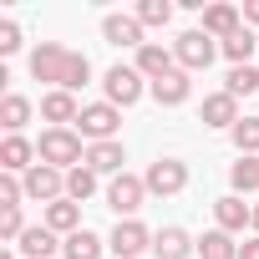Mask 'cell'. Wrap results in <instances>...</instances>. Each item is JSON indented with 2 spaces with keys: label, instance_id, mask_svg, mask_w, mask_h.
<instances>
[{
  "label": "cell",
  "instance_id": "cell-1",
  "mask_svg": "<svg viewBox=\"0 0 259 259\" xmlns=\"http://www.w3.org/2000/svg\"><path fill=\"white\" fill-rule=\"evenodd\" d=\"M31 76H36V81H51L56 92H76V87H87L92 61H87L81 51H66L61 41H41V46L31 51Z\"/></svg>",
  "mask_w": 259,
  "mask_h": 259
},
{
  "label": "cell",
  "instance_id": "cell-2",
  "mask_svg": "<svg viewBox=\"0 0 259 259\" xmlns=\"http://www.w3.org/2000/svg\"><path fill=\"white\" fill-rule=\"evenodd\" d=\"M36 158H41L46 168H61V173L81 168V163H87V158H81V133H71V127H46L41 143H36Z\"/></svg>",
  "mask_w": 259,
  "mask_h": 259
},
{
  "label": "cell",
  "instance_id": "cell-3",
  "mask_svg": "<svg viewBox=\"0 0 259 259\" xmlns=\"http://www.w3.org/2000/svg\"><path fill=\"white\" fill-rule=\"evenodd\" d=\"M117 127H122V112H117L112 102H92V107H81V117H76V133L92 138V143H117Z\"/></svg>",
  "mask_w": 259,
  "mask_h": 259
},
{
  "label": "cell",
  "instance_id": "cell-4",
  "mask_svg": "<svg viewBox=\"0 0 259 259\" xmlns=\"http://www.w3.org/2000/svg\"><path fill=\"white\" fill-rule=\"evenodd\" d=\"M213 51H219V41H213V36H203V31H183V36L173 41V56H178V66H183V71H208Z\"/></svg>",
  "mask_w": 259,
  "mask_h": 259
},
{
  "label": "cell",
  "instance_id": "cell-5",
  "mask_svg": "<svg viewBox=\"0 0 259 259\" xmlns=\"http://www.w3.org/2000/svg\"><path fill=\"white\" fill-rule=\"evenodd\" d=\"M143 183H148V193L173 198V193H183V188H188V163H178V158H158V163L143 173Z\"/></svg>",
  "mask_w": 259,
  "mask_h": 259
},
{
  "label": "cell",
  "instance_id": "cell-6",
  "mask_svg": "<svg viewBox=\"0 0 259 259\" xmlns=\"http://www.w3.org/2000/svg\"><path fill=\"white\" fill-rule=\"evenodd\" d=\"M143 81H148V76H143L138 66H112V71L102 76V87H107V102H112L117 112H122V107H133V102L143 97Z\"/></svg>",
  "mask_w": 259,
  "mask_h": 259
},
{
  "label": "cell",
  "instance_id": "cell-7",
  "mask_svg": "<svg viewBox=\"0 0 259 259\" xmlns=\"http://www.w3.org/2000/svg\"><path fill=\"white\" fill-rule=\"evenodd\" d=\"M21 183H26V198H36V203H56V198H66V173H61V168L36 163Z\"/></svg>",
  "mask_w": 259,
  "mask_h": 259
},
{
  "label": "cell",
  "instance_id": "cell-8",
  "mask_svg": "<svg viewBox=\"0 0 259 259\" xmlns=\"http://www.w3.org/2000/svg\"><path fill=\"white\" fill-rule=\"evenodd\" d=\"M143 198H148V183L133 178V173H117V178L107 183V208H117V213H138Z\"/></svg>",
  "mask_w": 259,
  "mask_h": 259
},
{
  "label": "cell",
  "instance_id": "cell-9",
  "mask_svg": "<svg viewBox=\"0 0 259 259\" xmlns=\"http://www.w3.org/2000/svg\"><path fill=\"white\" fill-rule=\"evenodd\" d=\"M107 249L117 254V259H138L143 249H153V234L138 224V219H122L117 229H112V239H107Z\"/></svg>",
  "mask_w": 259,
  "mask_h": 259
},
{
  "label": "cell",
  "instance_id": "cell-10",
  "mask_svg": "<svg viewBox=\"0 0 259 259\" xmlns=\"http://www.w3.org/2000/svg\"><path fill=\"white\" fill-rule=\"evenodd\" d=\"M198 31H203V36H213V41L224 46L229 36H239V31H244V16H239L234 6H208V11H203V26H198Z\"/></svg>",
  "mask_w": 259,
  "mask_h": 259
},
{
  "label": "cell",
  "instance_id": "cell-11",
  "mask_svg": "<svg viewBox=\"0 0 259 259\" xmlns=\"http://www.w3.org/2000/svg\"><path fill=\"white\" fill-rule=\"evenodd\" d=\"M203 127H239V97H229V92H213V97H203Z\"/></svg>",
  "mask_w": 259,
  "mask_h": 259
},
{
  "label": "cell",
  "instance_id": "cell-12",
  "mask_svg": "<svg viewBox=\"0 0 259 259\" xmlns=\"http://www.w3.org/2000/svg\"><path fill=\"white\" fill-rule=\"evenodd\" d=\"M138 71H143L148 81H163V76H173V71H178V56H173L168 46H158V41H148V46L138 51Z\"/></svg>",
  "mask_w": 259,
  "mask_h": 259
},
{
  "label": "cell",
  "instance_id": "cell-13",
  "mask_svg": "<svg viewBox=\"0 0 259 259\" xmlns=\"http://www.w3.org/2000/svg\"><path fill=\"white\" fill-rule=\"evenodd\" d=\"M102 36H107V46H138V51L148 46L138 16H107V21H102Z\"/></svg>",
  "mask_w": 259,
  "mask_h": 259
},
{
  "label": "cell",
  "instance_id": "cell-14",
  "mask_svg": "<svg viewBox=\"0 0 259 259\" xmlns=\"http://www.w3.org/2000/svg\"><path fill=\"white\" fill-rule=\"evenodd\" d=\"M198 249V239H188V229H178V224H168L163 234H153V254L158 259H188Z\"/></svg>",
  "mask_w": 259,
  "mask_h": 259
},
{
  "label": "cell",
  "instance_id": "cell-15",
  "mask_svg": "<svg viewBox=\"0 0 259 259\" xmlns=\"http://www.w3.org/2000/svg\"><path fill=\"white\" fill-rule=\"evenodd\" d=\"M31 158H36V143H26L21 133L0 143V173H31V168H36Z\"/></svg>",
  "mask_w": 259,
  "mask_h": 259
},
{
  "label": "cell",
  "instance_id": "cell-16",
  "mask_svg": "<svg viewBox=\"0 0 259 259\" xmlns=\"http://www.w3.org/2000/svg\"><path fill=\"white\" fill-rule=\"evenodd\" d=\"M41 117H46L51 127H71V122L81 117V107H76L71 92H46V97H41Z\"/></svg>",
  "mask_w": 259,
  "mask_h": 259
},
{
  "label": "cell",
  "instance_id": "cell-17",
  "mask_svg": "<svg viewBox=\"0 0 259 259\" xmlns=\"http://www.w3.org/2000/svg\"><path fill=\"white\" fill-rule=\"evenodd\" d=\"M213 219H219V229H224V234H239L244 224H254V208H249L239 193H229V198H219V203H213Z\"/></svg>",
  "mask_w": 259,
  "mask_h": 259
},
{
  "label": "cell",
  "instance_id": "cell-18",
  "mask_svg": "<svg viewBox=\"0 0 259 259\" xmlns=\"http://www.w3.org/2000/svg\"><path fill=\"white\" fill-rule=\"evenodd\" d=\"M153 97H158V107H183V102L193 97V81H188V71L178 66L173 76H163V81H153Z\"/></svg>",
  "mask_w": 259,
  "mask_h": 259
},
{
  "label": "cell",
  "instance_id": "cell-19",
  "mask_svg": "<svg viewBox=\"0 0 259 259\" xmlns=\"http://www.w3.org/2000/svg\"><path fill=\"white\" fill-rule=\"evenodd\" d=\"M122 163H127V153H122V143H92L87 148V168L92 173H122Z\"/></svg>",
  "mask_w": 259,
  "mask_h": 259
},
{
  "label": "cell",
  "instance_id": "cell-20",
  "mask_svg": "<svg viewBox=\"0 0 259 259\" xmlns=\"http://www.w3.org/2000/svg\"><path fill=\"white\" fill-rule=\"evenodd\" d=\"M46 229H51V234H76V229H81V203H71V198L46 203Z\"/></svg>",
  "mask_w": 259,
  "mask_h": 259
},
{
  "label": "cell",
  "instance_id": "cell-21",
  "mask_svg": "<svg viewBox=\"0 0 259 259\" xmlns=\"http://www.w3.org/2000/svg\"><path fill=\"white\" fill-rule=\"evenodd\" d=\"M16 244H21V254H26V259H51V254L61 249V244H56V234H51L46 224H36V229H26V234H21Z\"/></svg>",
  "mask_w": 259,
  "mask_h": 259
},
{
  "label": "cell",
  "instance_id": "cell-22",
  "mask_svg": "<svg viewBox=\"0 0 259 259\" xmlns=\"http://www.w3.org/2000/svg\"><path fill=\"white\" fill-rule=\"evenodd\" d=\"M26 122H31V102H26L21 92H6V97H0V127H6V133L16 138Z\"/></svg>",
  "mask_w": 259,
  "mask_h": 259
},
{
  "label": "cell",
  "instance_id": "cell-23",
  "mask_svg": "<svg viewBox=\"0 0 259 259\" xmlns=\"http://www.w3.org/2000/svg\"><path fill=\"white\" fill-rule=\"evenodd\" d=\"M102 249H107V244H102L92 229H76V234L61 239V254H66V259H102Z\"/></svg>",
  "mask_w": 259,
  "mask_h": 259
},
{
  "label": "cell",
  "instance_id": "cell-24",
  "mask_svg": "<svg viewBox=\"0 0 259 259\" xmlns=\"http://www.w3.org/2000/svg\"><path fill=\"white\" fill-rule=\"evenodd\" d=\"M198 259H239V244H234V234H224V229H208V234L198 239Z\"/></svg>",
  "mask_w": 259,
  "mask_h": 259
},
{
  "label": "cell",
  "instance_id": "cell-25",
  "mask_svg": "<svg viewBox=\"0 0 259 259\" xmlns=\"http://www.w3.org/2000/svg\"><path fill=\"white\" fill-rule=\"evenodd\" d=\"M92 193H97V173H92L87 163L71 168V173H66V198H71V203H87Z\"/></svg>",
  "mask_w": 259,
  "mask_h": 259
},
{
  "label": "cell",
  "instance_id": "cell-26",
  "mask_svg": "<svg viewBox=\"0 0 259 259\" xmlns=\"http://www.w3.org/2000/svg\"><path fill=\"white\" fill-rule=\"evenodd\" d=\"M224 81H229V87H224L229 97H254V92H259V66H229Z\"/></svg>",
  "mask_w": 259,
  "mask_h": 259
},
{
  "label": "cell",
  "instance_id": "cell-27",
  "mask_svg": "<svg viewBox=\"0 0 259 259\" xmlns=\"http://www.w3.org/2000/svg\"><path fill=\"white\" fill-rule=\"evenodd\" d=\"M229 183H234V193H254L259 188V158H239L229 168Z\"/></svg>",
  "mask_w": 259,
  "mask_h": 259
},
{
  "label": "cell",
  "instance_id": "cell-28",
  "mask_svg": "<svg viewBox=\"0 0 259 259\" xmlns=\"http://www.w3.org/2000/svg\"><path fill=\"white\" fill-rule=\"evenodd\" d=\"M234 148H239V158H254V153H259V117H239Z\"/></svg>",
  "mask_w": 259,
  "mask_h": 259
},
{
  "label": "cell",
  "instance_id": "cell-29",
  "mask_svg": "<svg viewBox=\"0 0 259 259\" xmlns=\"http://www.w3.org/2000/svg\"><path fill=\"white\" fill-rule=\"evenodd\" d=\"M219 51H224V56H229L234 66H249V56H254V31L244 26V31H239V36H229V41H224Z\"/></svg>",
  "mask_w": 259,
  "mask_h": 259
},
{
  "label": "cell",
  "instance_id": "cell-30",
  "mask_svg": "<svg viewBox=\"0 0 259 259\" xmlns=\"http://www.w3.org/2000/svg\"><path fill=\"white\" fill-rule=\"evenodd\" d=\"M138 21H143V26H168V21H173V6H168V0H143V6H138Z\"/></svg>",
  "mask_w": 259,
  "mask_h": 259
},
{
  "label": "cell",
  "instance_id": "cell-31",
  "mask_svg": "<svg viewBox=\"0 0 259 259\" xmlns=\"http://www.w3.org/2000/svg\"><path fill=\"white\" fill-rule=\"evenodd\" d=\"M21 198H26V183L16 173H0V208H21Z\"/></svg>",
  "mask_w": 259,
  "mask_h": 259
},
{
  "label": "cell",
  "instance_id": "cell-32",
  "mask_svg": "<svg viewBox=\"0 0 259 259\" xmlns=\"http://www.w3.org/2000/svg\"><path fill=\"white\" fill-rule=\"evenodd\" d=\"M11 51H21V26L0 21V56H11Z\"/></svg>",
  "mask_w": 259,
  "mask_h": 259
},
{
  "label": "cell",
  "instance_id": "cell-33",
  "mask_svg": "<svg viewBox=\"0 0 259 259\" xmlns=\"http://www.w3.org/2000/svg\"><path fill=\"white\" fill-rule=\"evenodd\" d=\"M0 234H6V239H21V234H26V219H21V208H6V213H0Z\"/></svg>",
  "mask_w": 259,
  "mask_h": 259
},
{
  "label": "cell",
  "instance_id": "cell-34",
  "mask_svg": "<svg viewBox=\"0 0 259 259\" xmlns=\"http://www.w3.org/2000/svg\"><path fill=\"white\" fill-rule=\"evenodd\" d=\"M239 259H259V234H254V239H244V244H239Z\"/></svg>",
  "mask_w": 259,
  "mask_h": 259
},
{
  "label": "cell",
  "instance_id": "cell-35",
  "mask_svg": "<svg viewBox=\"0 0 259 259\" xmlns=\"http://www.w3.org/2000/svg\"><path fill=\"white\" fill-rule=\"evenodd\" d=\"M244 21H249V26H259V0H249V6H244Z\"/></svg>",
  "mask_w": 259,
  "mask_h": 259
},
{
  "label": "cell",
  "instance_id": "cell-36",
  "mask_svg": "<svg viewBox=\"0 0 259 259\" xmlns=\"http://www.w3.org/2000/svg\"><path fill=\"white\" fill-rule=\"evenodd\" d=\"M249 229H254V234H259V203H254V224H249Z\"/></svg>",
  "mask_w": 259,
  "mask_h": 259
},
{
  "label": "cell",
  "instance_id": "cell-37",
  "mask_svg": "<svg viewBox=\"0 0 259 259\" xmlns=\"http://www.w3.org/2000/svg\"><path fill=\"white\" fill-rule=\"evenodd\" d=\"M0 259H16V254H11V249H0Z\"/></svg>",
  "mask_w": 259,
  "mask_h": 259
}]
</instances>
